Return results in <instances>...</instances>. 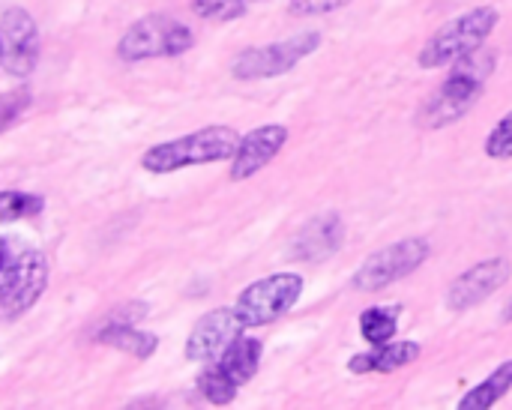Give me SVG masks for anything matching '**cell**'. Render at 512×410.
I'll list each match as a JSON object with an SVG mask.
<instances>
[{
	"instance_id": "cell-1",
	"label": "cell",
	"mask_w": 512,
	"mask_h": 410,
	"mask_svg": "<svg viewBox=\"0 0 512 410\" xmlns=\"http://www.w3.org/2000/svg\"><path fill=\"white\" fill-rule=\"evenodd\" d=\"M498 69V54L492 48H480L471 57L450 66L441 87L429 96V102L420 111V126L426 129H447L471 114V108L480 102L489 78Z\"/></svg>"
},
{
	"instance_id": "cell-2",
	"label": "cell",
	"mask_w": 512,
	"mask_h": 410,
	"mask_svg": "<svg viewBox=\"0 0 512 410\" xmlns=\"http://www.w3.org/2000/svg\"><path fill=\"white\" fill-rule=\"evenodd\" d=\"M498 21H501V12L495 6H474V9L450 18L423 42V48L417 54L420 69H450L453 63L486 48Z\"/></svg>"
},
{
	"instance_id": "cell-3",
	"label": "cell",
	"mask_w": 512,
	"mask_h": 410,
	"mask_svg": "<svg viewBox=\"0 0 512 410\" xmlns=\"http://www.w3.org/2000/svg\"><path fill=\"white\" fill-rule=\"evenodd\" d=\"M240 144L237 129L231 126H204L198 132L153 144L141 156V168L150 174H174L195 165H213V162H231L234 150Z\"/></svg>"
},
{
	"instance_id": "cell-4",
	"label": "cell",
	"mask_w": 512,
	"mask_h": 410,
	"mask_svg": "<svg viewBox=\"0 0 512 410\" xmlns=\"http://www.w3.org/2000/svg\"><path fill=\"white\" fill-rule=\"evenodd\" d=\"M195 45V33L171 15H144L117 42V57L126 63L153 57H180Z\"/></svg>"
},
{
	"instance_id": "cell-5",
	"label": "cell",
	"mask_w": 512,
	"mask_h": 410,
	"mask_svg": "<svg viewBox=\"0 0 512 410\" xmlns=\"http://www.w3.org/2000/svg\"><path fill=\"white\" fill-rule=\"evenodd\" d=\"M432 255V246L426 237H405L396 240L393 246L378 249L375 255H369L360 270L351 276V288L357 294H378L402 279H408L411 273H417Z\"/></svg>"
},
{
	"instance_id": "cell-6",
	"label": "cell",
	"mask_w": 512,
	"mask_h": 410,
	"mask_svg": "<svg viewBox=\"0 0 512 410\" xmlns=\"http://www.w3.org/2000/svg\"><path fill=\"white\" fill-rule=\"evenodd\" d=\"M318 48H321V33L318 30H306V33H297L291 39L270 42V45L243 48L231 60V75L240 78V81L279 78V75L291 72L294 66H300L306 57H312Z\"/></svg>"
},
{
	"instance_id": "cell-7",
	"label": "cell",
	"mask_w": 512,
	"mask_h": 410,
	"mask_svg": "<svg viewBox=\"0 0 512 410\" xmlns=\"http://www.w3.org/2000/svg\"><path fill=\"white\" fill-rule=\"evenodd\" d=\"M303 294V276L300 273H273L264 276L258 282H252L249 288L240 291L234 312L243 324V330H255V327H267L273 321H279L285 312L294 309V303Z\"/></svg>"
},
{
	"instance_id": "cell-8",
	"label": "cell",
	"mask_w": 512,
	"mask_h": 410,
	"mask_svg": "<svg viewBox=\"0 0 512 410\" xmlns=\"http://www.w3.org/2000/svg\"><path fill=\"white\" fill-rule=\"evenodd\" d=\"M512 276V264L507 258H486L459 273L447 291V309L450 312H471L480 303H486L492 294H498Z\"/></svg>"
},
{
	"instance_id": "cell-9",
	"label": "cell",
	"mask_w": 512,
	"mask_h": 410,
	"mask_svg": "<svg viewBox=\"0 0 512 410\" xmlns=\"http://www.w3.org/2000/svg\"><path fill=\"white\" fill-rule=\"evenodd\" d=\"M3 69L15 78H27L39 60V27L33 15L21 6H9L0 15Z\"/></svg>"
},
{
	"instance_id": "cell-10",
	"label": "cell",
	"mask_w": 512,
	"mask_h": 410,
	"mask_svg": "<svg viewBox=\"0 0 512 410\" xmlns=\"http://www.w3.org/2000/svg\"><path fill=\"white\" fill-rule=\"evenodd\" d=\"M45 288H48V258L39 249H24L0 297V312L6 318H18L30 312L45 294Z\"/></svg>"
},
{
	"instance_id": "cell-11",
	"label": "cell",
	"mask_w": 512,
	"mask_h": 410,
	"mask_svg": "<svg viewBox=\"0 0 512 410\" xmlns=\"http://www.w3.org/2000/svg\"><path fill=\"white\" fill-rule=\"evenodd\" d=\"M285 144H288V126L282 123H267L240 135V144L231 156V171H228L231 180L240 183V180L255 177L285 150Z\"/></svg>"
},
{
	"instance_id": "cell-12",
	"label": "cell",
	"mask_w": 512,
	"mask_h": 410,
	"mask_svg": "<svg viewBox=\"0 0 512 410\" xmlns=\"http://www.w3.org/2000/svg\"><path fill=\"white\" fill-rule=\"evenodd\" d=\"M240 333H243V324H240L234 306L231 309H213L195 321L183 354L192 363H213Z\"/></svg>"
},
{
	"instance_id": "cell-13",
	"label": "cell",
	"mask_w": 512,
	"mask_h": 410,
	"mask_svg": "<svg viewBox=\"0 0 512 410\" xmlns=\"http://www.w3.org/2000/svg\"><path fill=\"white\" fill-rule=\"evenodd\" d=\"M345 222L339 213H318L291 240V258L303 264H324L345 246Z\"/></svg>"
},
{
	"instance_id": "cell-14",
	"label": "cell",
	"mask_w": 512,
	"mask_h": 410,
	"mask_svg": "<svg viewBox=\"0 0 512 410\" xmlns=\"http://www.w3.org/2000/svg\"><path fill=\"white\" fill-rule=\"evenodd\" d=\"M420 354H423V348L417 342L393 339V342H384V345H372V351L354 354L348 360V369L354 375H390V372H399V369L417 363Z\"/></svg>"
},
{
	"instance_id": "cell-15",
	"label": "cell",
	"mask_w": 512,
	"mask_h": 410,
	"mask_svg": "<svg viewBox=\"0 0 512 410\" xmlns=\"http://www.w3.org/2000/svg\"><path fill=\"white\" fill-rule=\"evenodd\" d=\"M261 354H264V345L255 339V336H237L213 363L237 384V387H243V384H249L255 375H258V369H261Z\"/></svg>"
},
{
	"instance_id": "cell-16",
	"label": "cell",
	"mask_w": 512,
	"mask_h": 410,
	"mask_svg": "<svg viewBox=\"0 0 512 410\" xmlns=\"http://www.w3.org/2000/svg\"><path fill=\"white\" fill-rule=\"evenodd\" d=\"M99 345L105 348H114V351H123L135 360H150L159 348V339L153 333H144L138 330L132 321H108L96 336H93Z\"/></svg>"
},
{
	"instance_id": "cell-17",
	"label": "cell",
	"mask_w": 512,
	"mask_h": 410,
	"mask_svg": "<svg viewBox=\"0 0 512 410\" xmlns=\"http://www.w3.org/2000/svg\"><path fill=\"white\" fill-rule=\"evenodd\" d=\"M512 390V360L501 363L489 378H483L474 390H468L459 402L462 410H486L495 408Z\"/></svg>"
},
{
	"instance_id": "cell-18",
	"label": "cell",
	"mask_w": 512,
	"mask_h": 410,
	"mask_svg": "<svg viewBox=\"0 0 512 410\" xmlns=\"http://www.w3.org/2000/svg\"><path fill=\"white\" fill-rule=\"evenodd\" d=\"M360 336L369 345H384L399 336V309L393 306H372L360 315Z\"/></svg>"
},
{
	"instance_id": "cell-19",
	"label": "cell",
	"mask_w": 512,
	"mask_h": 410,
	"mask_svg": "<svg viewBox=\"0 0 512 410\" xmlns=\"http://www.w3.org/2000/svg\"><path fill=\"white\" fill-rule=\"evenodd\" d=\"M45 210V198L33 195V192H21V189H6L0 192V225L18 222V219H30L39 216Z\"/></svg>"
},
{
	"instance_id": "cell-20",
	"label": "cell",
	"mask_w": 512,
	"mask_h": 410,
	"mask_svg": "<svg viewBox=\"0 0 512 410\" xmlns=\"http://www.w3.org/2000/svg\"><path fill=\"white\" fill-rule=\"evenodd\" d=\"M198 393L210 402V405H231L240 393V387L216 366V363H207V369L198 375Z\"/></svg>"
},
{
	"instance_id": "cell-21",
	"label": "cell",
	"mask_w": 512,
	"mask_h": 410,
	"mask_svg": "<svg viewBox=\"0 0 512 410\" xmlns=\"http://www.w3.org/2000/svg\"><path fill=\"white\" fill-rule=\"evenodd\" d=\"M249 9V0H192V12L204 21H237Z\"/></svg>"
},
{
	"instance_id": "cell-22",
	"label": "cell",
	"mask_w": 512,
	"mask_h": 410,
	"mask_svg": "<svg viewBox=\"0 0 512 410\" xmlns=\"http://www.w3.org/2000/svg\"><path fill=\"white\" fill-rule=\"evenodd\" d=\"M30 102H33L30 87H12V90L0 93V132L12 129L27 114Z\"/></svg>"
},
{
	"instance_id": "cell-23",
	"label": "cell",
	"mask_w": 512,
	"mask_h": 410,
	"mask_svg": "<svg viewBox=\"0 0 512 410\" xmlns=\"http://www.w3.org/2000/svg\"><path fill=\"white\" fill-rule=\"evenodd\" d=\"M483 150H486L489 159H498V162L512 159V111H507V114L495 123V129L486 135Z\"/></svg>"
},
{
	"instance_id": "cell-24",
	"label": "cell",
	"mask_w": 512,
	"mask_h": 410,
	"mask_svg": "<svg viewBox=\"0 0 512 410\" xmlns=\"http://www.w3.org/2000/svg\"><path fill=\"white\" fill-rule=\"evenodd\" d=\"M351 0H291L288 3V12L297 15V18H318V15H330V12H339L345 9Z\"/></svg>"
},
{
	"instance_id": "cell-25",
	"label": "cell",
	"mask_w": 512,
	"mask_h": 410,
	"mask_svg": "<svg viewBox=\"0 0 512 410\" xmlns=\"http://www.w3.org/2000/svg\"><path fill=\"white\" fill-rule=\"evenodd\" d=\"M21 252H24V246L15 237H3L0 234V297H3V291H6V285L12 279V270H15Z\"/></svg>"
},
{
	"instance_id": "cell-26",
	"label": "cell",
	"mask_w": 512,
	"mask_h": 410,
	"mask_svg": "<svg viewBox=\"0 0 512 410\" xmlns=\"http://www.w3.org/2000/svg\"><path fill=\"white\" fill-rule=\"evenodd\" d=\"M501 321H504V324H510L512 321V297L507 300V306H504V315H501Z\"/></svg>"
},
{
	"instance_id": "cell-27",
	"label": "cell",
	"mask_w": 512,
	"mask_h": 410,
	"mask_svg": "<svg viewBox=\"0 0 512 410\" xmlns=\"http://www.w3.org/2000/svg\"><path fill=\"white\" fill-rule=\"evenodd\" d=\"M0 66H3V42H0Z\"/></svg>"
}]
</instances>
